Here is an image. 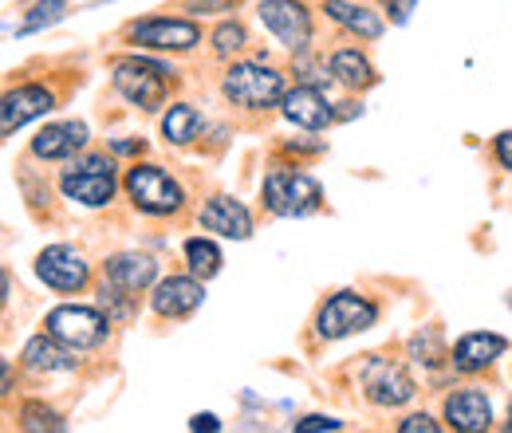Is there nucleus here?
<instances>
[{
  "label": "nucleus",
  "mask_w": 512,
  "mask_h": 433,
  "mask_svg": "<svg viewBox=\"0 0 512 433\" xmlns=\"http://www.w3.org/2000/svg\"><path fill=\"white\" fill-rule=\"evenodd\" d=\"M221 91L233 107H245V111H268L288 95L284 75L264 63H233L221 79Z\"/></svg>",
  "instance_id": "obj_1"
},
{
  "label": "nucleus",
  "mask_w": 512,
  "mask_h": 433,
  "mask_svg": "<svg viewBox=\"0 0 512 433\" xmlns=\"http://www.w3.org/2000/svg\"><path fill=\"white\" fill-rule=\"evenodd\" d=\"M323 201V189L304 170H272L264 178V205L276 217H308Z\"/></svg>",
  "instance_id": "obj_2"
},
{
  "label": "nucleus",
  "mask_w": 512,
  "mask_h": 433,
  "mask_svg": "<svg viewBox=\"0 0 512 433\" xmlns=\"http://www.w3.org/2000/svg\"><path fill=\"white\" fill-rule=\"evenodd\" d=\"M127 193H130V201H134L142 213H150V217H170V213H178V209L186 205L182 186H178L162 166H150V162L134 166L127 174Z\"/></svg>",
  "instance_id": "obj_3"
},
{
  "label": "nucleus",
  "mask_w": 512,
  "mask_h": 433,
  "mask_svg": "<svg viewBox=\"0 0 512 433\" xmlns=\"http://www.w3.org/2000/svg\"><path fill=\"white\" fill-rule=\"evenodd\" d=\"M170 67L154 60H138V56H127V60H115V87L119 95L130 99L134 107L142 111H154L162 99H166V83H170Z\"/></svg>",
  "instance_id": "obj_4"
},
{
  "label": "nucleus",
  "mask_w": 512,
  "mask_h": 433,
  "mask_svg": "<svg viewBox=\"0 0 512 433\" xmlns=\"http://www.w3.org/2000/svg\"><path fill=\"white\" fill-rule=\"evenodd\" d=\"M115 162L107 154H87L83 162H75L60 178V189H64L71 201L87 205V209H99L115 197Z\"/></svg>",
  "instance_id": "obj_5"
},
{
  "label": "nucleus",
  "mask_w": 512,
  "mask_h": 433,
  "mask_svg": "<svg viewBox=\"0 0 512 433\" xmlns=\"http://www.w3.org/2000/svg\"><path fill=\"white\" fill-rule=\"evenodd\" d=\"M44 327H48V335H56L71 351H91V347H99L107 339L111 319L99 308H71V304H64V308L48 311Z\"/></svg>",
  "instance_id": "obj_6"
},
{
  "label": "nucleus",
  "mask_w": 512,
  "mask_h": 433,
  "mask_svg": "<svg viewBox=\"0 0 512 433\" xmlns=\"http://www.w3.org/2000/svg\"><path fill=\"white\" fill-rule=\"evenodd\" d=\"M375 319H379V308L371 300H363L359 292H335L316 315V331L320 339H347L367 331Z\"/></svg>",
  "instance_id": "obj_7"
},
{
  "label": "nucleus",
  "mask_w": 512,
  "mask_h": 433,
  "mask_svg": "<svg viewBox=\"0 0 512 433\" xmlns=\"http://www.w3.org/2000/svg\"><path fill=\"white\" fill-rule=\"evenodd\" d=\"M127 40L138 48H154V52H190L201 44V28L193 20H178V16H150V20L130 24Z\"/></svg>",
  "instance_id": "obj_8"
},
{
  "label": "nucleus",
  "mask_w": 512,
  "mask_h": 433,
  "mask_svg": "<svg viewBox=\"0 0 512 433\" xmlns=\"http://www.w3.org/2000/svg\"><path fill=\"white\" fill-rule=\"evenodd\" d=\"M260 24L292 52L308 48L312 40V12L300 4V0H260Z\"/></svg>",
  "instance_id": "obj_9"
},
{
  "label": "nucleus",
  "mask_w": 512,
  "mask_h": 433,
  "mask_svg": "<svg viewBox=\"0 0 512 433\" xmlns=\"http://www.w3.org/2000/svg\"><path fill=\"white\" fill-rule=\"evenodd\" d=\"M363 394L383 406V410H394V406H406L414 398V382L410 374L402 371L394 359H383V355H371L367 367H363Z\"/></svg>",
  "instance_id": "obj_10"
},
{
  "label": "nucleus",
  "mask_w": 512,
  "mask_h": 433,
  "mask_svg": "<svg viewBox=\"0 0 512 433\" xmlns=\"http://www.w3.org/2000/svg\"><path fill=\"white\" fill-rule=\"evenodd\" d=\"M36 276H40L48 288H56V292H79V288H87L91 268H87V260H83L75 248L52 245L36 256Z\"/></svg>",
  "instance_id": "obj_11"
},
{
  "label": "nucleus",
  "mask_w": 512,
  "mask_h": 433,
  "mask_svg": "<svg viewBox=\"0 0 512 433\" xmlns=\"http://www.w3.org/2000/svg\"><path fill=\"white\" fill-rule=\"evenodd\" d=\"M52 107H56V95L40 83H24V87L4 91L0 95V138L20 130L24 123H32V119H40V115H48Z\"/></svg>",
  "instance_id": "obj_12"
},
{
  "label": "nucleus",
  "mask_w": 512,
  "mask_h": 433,
  "mask_svg": "<svg viewBox=\"0 0 512 433\" xmlns=\"http://www.w3.org/2000/svg\"><path fill=\"white\" fill-rule=\"evenodd\" d=\"M201 300H205V288H201L197 276H170V280H162L154 288L150 308L158 311L162 319H186V315L201 308Z\"/></svg>",
  "instance_id": "obj_13"
},
{
  "label": "nucleus",
  "mask_w": 512,
  "mask_h": 433,
  "mask_svg": "<svg viewBox=\"0 0 512 433\" xmlns=\"http://www.w3.org/2000/svg\"><path fill=\"white\" fill-rule=\"evenodd\" d=\"M505 351H509V339H505V335H489V331L461 335V339H457V347H453V371L457 374L489 371Z\"/></svg>",
  "instance_id": "obj_14"
},
{
  "label": "nucleus",
  "mask_w": 512,
  "mask_h": 433,
  "mask_svg": "<svg viewBox=\"0 0 512 433\" xmlns=\"http://www.w3.org/2000/svg\"><path fill=\"white\" fill-rule=\"evenodd\" d=\"M201 225L217 237H229V241H249L253 237V213L237 197H209L205 209H201Z\"/></svg>",
  "instance_id": "obj_15"
},
{
  "label": "nucleus",
  "mask_w": 512,
  "mask_h": 433,
  "mask_svg": "<svg viewBox=\"0 0 512 433\" xmlns=\"http://www.w3.org/2000/svg\"><path fill=\"white\" fill-rule=\"evenodd\" d=\"M446 422L457 433H481L493 426V402L485 390H457L446 398Z\"/></svg>",
  "instance_id": "obj_16"
},
{
  "label": "nucleus",
  "mask_w": 512,
  "mask_h": 433,
  "mask_svg": "<svg viewBox=\"0 0 512 433\" xmlns=\"http://www.w3.org/2000/svg\"><path fill=\"white\" fill-rule=\"evenodd\" d=\"M103 276H107L111 288L134 296V292H146V288L154 284L158 264H154L146 252H119V256H111V260L103 264Z\"/></svg>",
  "instance_id": "obj_17"
},
{
  "label": "nucleus",
  "mask_w": 512,
  "mask_h": 433,
  "mask_svg": "<svg viewBox=\"0 0 512 433\" xmlns=\"http://www.w3.org/2000/svg\"><path fill=\"white\" fill-rule=\"evenodd\" d=\"M280 107H284V119L296 126H304V130H323V126H331L339 115L331 111V103L323 99L316 87H296V91H288L284 99H280Z\"/></svg>",
  "instance_id": "obj_18"
},
{
  "label": "nucleus",
  "mask_w": 512,
  "mask_h": 433,
  "mask_svg": "<svg viewBox=\"0 0 512 433\" xmlns=\"http://www.w3.org/2000/svg\"><path fill=\"white\" fill-rule=\"evenodd\" d=\"M87 138H91L87 123H52L32 138V154L44 158V162H60V158L79 154L87 146Z\"/></svg>",
  "instance_id": "obj_19"
},
{
  "label": "nucleus",
  "mask_w": 512,
  "mask_h": 433,
  "mask_svg": "<svg viewBox=\"0 0 512 433\" xmlns=\"http://www.w3.org/2000/svg\"><path fill=\"white\" fill-rule=\"evenodd\" d=\"M323 12H327V20H331V24H339V28L355 32V36H363V40H379V36H383V16H379V12H371V8H363V4L327 0V4H323Z\"/></svg>",
  "instance_id": "obj_20"
},
{
  "label": "nucleus",
  "mask_w": 512,
  "mask_h": 433,
  "mask_svg": "<svg viewBox=\"0 0 512 433\" xmlns=\"http://www.w3.org/2000/svg\"><path fill=\"white\" fill-rule=\"evenodd\" d=\"M20 359H24V367L32 374H56V371H71V367H75V359L60 347L56 335H36V339H28V347H24Z\"/></svg>",
  "instance_id": "obj_21"
},
{
  "label": "nucleus",
  "mask_w": 512,
  "mask_h": 433,
  "mask_svg": "<svg viewBox=\"0 0 512 433\" xmlns=\"http://www.w3.org/2000/svg\"><path fill=\"white\" fill-rule=\"evenodd\" d=\"M327 67H331V75H335L343 87H351V91H363V87H371V83L379 79L371 60H367L363 52H355V48H339Z\"/></svg>",
  "instance_id": "obj_22"
},
{
  "label": "nucleus",
  "mask_w": 512,
  "mask_h": 433,
  "mask_svg": "<svg viewBox=\"0 0 512 433\" xmlns=\"http://www.w3.org/2000/svg\"><path fill=\"white\" fill-rule=\"evenodd\" d=\"M162 134H166L174 146H186V142H193V138L201 134V111H197V107H190V103L170 107V111H166V119H162Z\"/></svg>",
  "instance_id": "obj_23"
},
{
  "label": "nucleus",
  "mask_w": 512,
  "mask_h": 433,
  "mask_svg": "<svg viewBox=\"0 0 512 433\" xmlns=\"http://www.w3.org/2000/svg\"><path fill=\"white\" fill-rule=\"evenodd\" d=\"M186 264H190V272L197 280H209V276L221 272V248L213 241H205V237H190L186 241Z\"/></svg>",
  "instance_id": "obj_24"
},
{
  "label": "nucleus",
  "mask_w": 512,
  "mask_h": 433,
  "mask_svg": "<svg viewBox=\"0 0 512 433\" xmlns=\"http://www.w3.org/2000/svg\"><path fill=\"white\" fill-rule=\"evenodd\" d=\"M20 430H64V418L44 402H24L20 406Z\"/></svg>",
  "instance_id": "obj_25"
},
{
  "label": "nucleus",
  "mask_w": 512,
  "mask_h": 433,
  "mask_svg": "<svg viewBox=\"0 0 512 433\" xmlns=\"http://www.w3.org/2000/svg\"><path fill=\"white\" fill-rule=\"evenodd\" d=\"M245 44H249V32H245V24H237V20H229V24H221V28L213 32V52H217L221 60L237 56Z\"/></svg>",
  "instance_id": "obj_26"
},
{
  "label": "nucleus",
  "mask_w": 512,
  "mask_h": 433,
  "mask_svg": "<svg viewBox=\"0 0 512 433\" xmlns=\"http://www.w3.org/2000/svg\"><path fill=\"white\" fill-rule=\"evenodd\" d=\"M410 355L422 363V367H438L442 363V335L438 331H418L414 339H410Z\"/></svg>",
  "instance_id": "obj_27"
},
{
  "label": "nucleus",
  "mask_w": 512,
  "mask_h": 433,
  "mask_svg": "<svg viewBox=\"0 0 512 433\" xmlns=\"http://www.w3.org/2000/svg\"><path fill=\"white\" fill-rule=\"evenodd\" d=\"M67 8L64 0H40L36 8H32V16H28V24H24V32L28 28H40V24H52V20H60Z\"/></svg>",
  "instance_id": "obj_28"
},
{
  "label": "nucleus",
  "mask_w": 512,
  "mask_h": 433,
  "mask_svg": "<svg viewBox=\"0 0 512 433\" xmlns=\"http://www.w3.org/2000/svg\"><path fill=\"white\" fill-rule=\"evenodd\" d=\"M398 430L402 433H438V422H434L430 414H414V418L398 422Z\"/></svg>",
  "instance_id": "obj_29"
},
{
  "label": "nucleus",
  "mask_w": 512,
  "mask_h": 433,
  "mask_svg": "<svg viewBox=\"0 0 512 433\" xmlns=\"http://www.w3.org/2000/svg\"><path fill=\"white\" fill-rule=\"evenodd\" d=\"M383 4H386V12H390V20H394V24H406L418 0H383Z\"/></svg>",
  "instance_id": "obj_30"
},
{
  "label": "nucleus",
  "mask_w": 512,
  "mask_h": 433,
  "mask_svg": "<svg viewBox=\"0 0 512 433\" xmlns=\"http://www.w3.org/2000/svg\"><path fill=\"white\" fill-rule=\"evenodd\" d=\"M343 422H335V418H323V414H312V418H304V422H296V430H339Z\"/></svg>",
  "instance_id": "obj_31"
},
{
  "label": "nucleus",
  "mask_w": 512,
  "mask_h": 433,
  "mask_svg": "<svg viewBox=\"0 0 512 433\" xmlns=\"http://www.w3.org/2000/svg\"><path fill=\"white\" fill-rule=\"evenodd\" d=\"M497 162L505 166V170H512V130H505V134H497Z\"/></svg>",
  "instance_id": "obj_32"
},
{
  "label": "nucleus",
  "mask_w": 512,
  "mask_h": 433,
  "mask_svg": "<svg viewBox=\"0 0 512 433\" xmlns=\"http://www.w3.org/2000/svg\"><path fill=\"white\" fill-rule=\"evenodd\" d=\"M142 150H146V142H142V138H138V142H134V138H119V142H111V154H142Z\"/></svg>",
  "instance_id": "obj_33"
},
{
  "label": "nucleus",
  "mask_w": 512,
  "mask_h": 433,
  "mask_svg": "<svg viewBox=\"0 0 512 433\" xmlns=\"http://www.w3.org/2000/svg\"><path fill=\"white\" fill-rule=\"evenodd\" d=\"M190 430H221V422H217V414H193Z\"/></svg>",
  "instance_id": "obj_34"
},
{
  "label": "nucleus",
  "mask_w": 512,
  "mask_h": 433,
  "mask_svg": "<svg viewBox=\"0 0 512 433\" xmlns=\"http://www.w3.org/2000/svg\"><path fill=\"white\" fill-rule=\"evenodd\" d=\"M8 386H12V367H8L4 359H0V398L8 394Z\"/></svg>",
  "instance_id": "obj_35"
},
{
  "label": "nucleus",
  "mask_w": 512,
  "mask_h": 433,
  "mask_svg": "<svg viewBox=\"0 0 512 433\" xmlns=\"http://www.w3.org/2000/svg\"><path fill=\"white\" fill-rule=\"evenodd\" d=\"M233 0H193V8H229Z\"/></svg>",
  "instance_id": "obj_36"
},
{
  "label": "nucleus",
  "mask_w": 512,
  "mask_h": 433,
  "mask_svg": "<svg viewBox=\"0 0 512 433\" xmlns=\"http://www.w3.org/2000/svg\"><path fill=\"white\" fill-rule=\"evenodd\" d=\"M4 296H8V276H4V268H0V308H4Z\"/></svg>",
  "instance_id": "obj_37"
},
{
  "label": "nucleus",
  "mask_w": 512,
  "mask_h": 433,
  "mask_svg": "<svg viewBox=\"0 0 512 433\" xmlns=\"http://www.w3.org/2000/svg\"><path fill=\"white\" fill-rule=\"evenodd\" d=\"M505 430H512V406H509V422H505Z\"/></svg>",
  "instance_id": "obj_38"
},
{
  "label": "nucleus",
  "mask_w": 512,
  "mask_h": 433,
  "mask_svg": "<svg viewBox=\"0 0 512 433\" xmlns=\"http://www.w3.org/2000/svg\"><path fill=\"white\" fill-rule=\"evenodd\" d=\"M509 308H512V292H509Z\"/></svg>",
  "instance_id": "obj_39"
}]
</instances>
